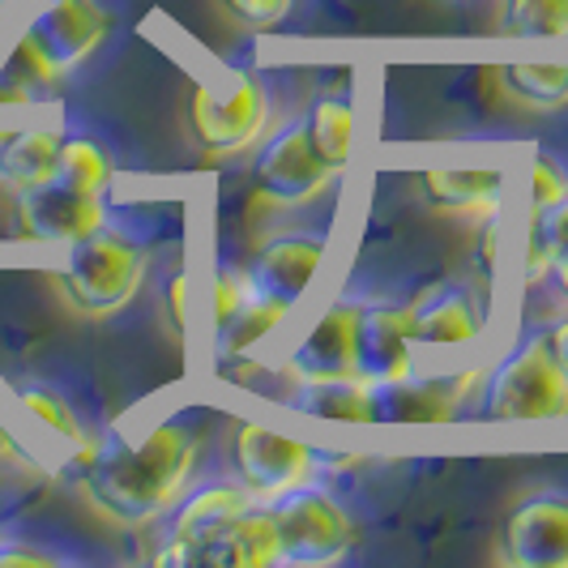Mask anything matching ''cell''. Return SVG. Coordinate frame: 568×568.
Returning a JSON list of instances; mask_svg holds the SVG:
<instances>
[{"mask_svg": "<svg viewBox=\"0 0 568 568\" xmlns=\"http://www.w3.org/2000/svg\"><path fill=\"white\" fill-rule=\"evenodd\" d=\"M334 244V227L329 223H313V227H286L274 231L256 244L244 261V274L253 286V304L256 313L265 316L270 325L283 329L291 316L300 313L308 286H313L321 261Z\"/></svg>", "mask_w": 568, "mask_h": 568, "instance_id": "7", "label": "cell"}, {"mask_svg": "<svg viewBox=\"0 0 568 568\" xmlns=\"http://www.w3.org/2000/svg\"><path fill=\"white\" fill-rule=\"evenodd\" d=\"M197 565L205 568H278V526L265 500H253L235 513L223 530H214L197 547Z\"/></svg>", "mask_w": 568, "mask_h": 568, "instance_id": "18", "label": "cell"}, {"mask_svg": "<svg viewBox=\"0 0 568 568\" xmlns=\"http://www.w3.org/2000/svg\"><path fill=\"white\" fill-rule=\"evenodd\" d=\"M500 34L535 43L568 39V0H500Z\"/></svg>", "mask_w": 568, "mask_h": 568, "instance_id": "26", "label": "cell"}, {"mask_svg": "<svg viewBox=\"0 0 568 568\" xmlns=\"http://www.w3.org/2000/svg\"><path fill=\"white\" fill-rule=\"evenodd\" d=\"M189 138L201 159L231 163L248 159L253 150L283 115L274 103V82L248 69V64H214L201 82L189 90Z\"/></svg>", "mask_w": 568, "mask_h": 568, "instance_id": "3", "label": "cell"}, {"mask_svg": "<svg viewBox=\"0 0 568 568\" xmlns=\"http://www.w3.org/2000/svg\"><path fill=\"white\" fill-rule=\"evenodd\" d=\"M496 556L509 568H568V484L521 491L505 513Z\"/></svg>", "mask_w": 568, "mask_h": 568, "instance_id": "13", "label": "cell"}, {"mask_svg": "<svg viewBox=\"0 0 568 568\" xmlns=\"http://www.w3.org/2000/svg\"><path fill=\"white\" fill-rule=\"evenodd\" d=\"M248 180L265 210H313L338 193V175H329L304 133L300 112L283 115L261 142L248 150Z\"/></svg>", "mask_w": 568, "mask_h": 568, "instance_id": "8", "label": "cell"}, {"mask_svg": "<svg viewBox=\"0 0 568 568\" xmlns=\"http://www.w3.org/2000/svg\"><path fill=\"white\" fill-rule=\"evenodd\" d=\"M112 27L108 0H30L18 34L57 78H69L108 43Z\"/></svg>", "mask_w": 568, "mask_h": 568, "instance_id": "12", "label": "cell"}, {"mask_svg": "<svg viewBox=\"0 0 568 568\" xmlns=\"http://www.w3.org/2000/svg\"><path fill=\"white\" fill-rule=\"evenodd\" d=\"M159 316L168 325V334L175 342L189 338V321H193V265L184 256H171L168 265H159Z\"/></svg>", "mask_w": 568, "mask_h": 568, "instance_id": "28", "label": "cell"}, {"mask_svg": "<svg viewBox=\"0 0 568 568\" xmlns=\"http://www.w3.org/2000/svg\"><path fill=\"white\" fill-rule=\"evenodd\" d=\"M300 120H304L316 159L325 163L329 175L342 180L351 163V145H355V73H338L334 82L316 85Z\"/></svg>", "mask_w": 568, "mask_h": 568, "instance_id": "17", "label": "cell"}, {"mask_svg": "<svg viewBox=\"0 0 568 568\" xmlns=\"http://www.w3.org/2000/svg\"><path fill=\"white\" fill-rule=\"evenodd\" d=\"M0 535H4V526H0Z\"/></svg>", "mask_w": 568, "mask_h": 568, "instance_id": "37", "label": "cell"}, {"mask_svg": "<svg viewBox=\"0 0 568 568\" xmlns=\"http://www.w3.org/2000/svg\"><path fill=\"white\" fill-rule=\"evenodd\" d=\"M547 219H551L556 240H560V244H568V201H565V205H556V210H547Z\"/></svg>", "mask_w": 568, "mask_h": 568, "instance_id": "35", "label": "cell"}, {"mask_svg": "<svg viewBox=\"0 0 568 568\" xmlns=\"http://www.w3.org/2000/svg\"><path fill=\"white\" fill-rule=\"evenodd\" d=\"M57 82L60 78L43 64V57L22 34H13V43L0 57V108H34V103L52 99Z\"/></svg>", "mask_w": 568, "mask_h": 568, "instance_id": "23", "label": "cell"}, {"mask_svg": "<svg viewBox=\"0 0 568 568\" xmlns=\"http://www.w3.org/2000/svg\"><path fill=\"white\" fill-rule=\"evenodd\" d=\"M219 9L227 13L231 22H240L244 30L256 34H270V30H283L295 13V0H219Z\"/></svg>", "mask_w": 568, "mask_h": 568, "instance_id": "30", "label": "cell"}, {"mask_svg": "<svg viewBox=\"0 0 568 568\" xmlns=\"http://www.w3.org/2000/svg\"><path fill=\"white\" fill-rule=\"evenodd\" d=\"M13 394H18V406L27 410L30 419L64 445V454L82 449L85 440L94 436V424H85L82 410L73 406V398L60 385H52V381H18Z\"/></svg>", "mask_w": 568, "mask_h": 568, "instance_id": "22", "label": "cell"}, {"mask_svg": "<svg viewBox=\"0 0 568 568\" xmlns=\"http://www.w3.org/2000/svg\"><path fill=\"white\" fill-rule=\"evenodd\" d=\"M505 227H509V205L491 210L475 223V244H470V278L487 300L500 283V256H505Z\"/></svg>", "mask_w": 568, "mask_h": 568, "instance_id": "29", "label": "cell"}, {"mask_svg": "<svg viewBox=\"0 0 568 568\" xmlns=\"http://www.w3.org/2000/svg\"><path fill=\"white\" fill-rule=\"evenodd\" d=\"M364 291L368 286H342L329 304H321L313 321L304 325V334L278 355V376L286 389H304V385H329V381H351L359 376L355 364V325L364 308Z\"/></svg>", "mask_w": 568, "mask_h": 568, "instance_id": "10", "label": "cell"}, {"mask_svg": "<svg viewBox=\"0 0 568 568\" xmlns=\"http://www.w3.org/2000/svg\"><path fill=\"white\" fill-rule=\"evenodd\" d=\"M355 364L368 385H402L419 372L410 321H406V295L372 291V286L364 291V308L355 325Z\"/></svg>", "mask_w": 568, "mask_h": 568, "instance_id": "14", "label": "cell"}, {"mask_svg": "<svg viewBox=\"0 0 568 568\" xmlns=\"http://www.w3.org/2000/svg\"><path fill=\"white\" fill-rule=\"evenodd\" d=\"M205 432L197 410H171L129 440L120 427H94L82 449L64 457V479L120 530H150L197 479Z\"/></svg>", "mask_w": 568, "mask_h": 568, "instance_id": "1", "label": "cell"}, {"mask_svg": "<svg viewBox=\"0 0 568 568\" xmlns=\"http://www.w3.org/2000/svg\"><path fill=\"white\" fill-rule=\"evenodd\" d=\"M30 0H0V18H9V13H18V9H27Z\"/></svg>", "mask_w": 568, "mask_h": 568, "instance_id": "36", "label": "cell"}, {"mask_svg": "<svg viewBox=\"0 0 568 568\" xmlns=\"http://www.w3.org/2000/svg\"><path fill=\"white\" fill-rule=\"evenodd\" d=\"M112 175H115V163L108 145L99 142V138H90V133H69V129H64V142H60V159H57V180L82 189V193L108 197Z\"/></svg>", "mask_w": 568, "mask_h": 568, "instance_id": "24", "label": "cell"}, {"mask_svg": "<svg viewBox=\"0 0 568 568\" xmlns=\"http://www.w3.org/2000/svg\"><path fill=\"white\" fill-rule=\"evenodd\" d=\"M542 286L560 300V308H568V244H560V253H556V261H551V270H547Z\"/></svg>", "mask_w": 568, "mask_h": 568, "instance_id": "33", "label": "cell"}, {"mask_svg": "<svg viewBox=\"0 0 568 568\" xmlns=\"http://www.w3.org/2000/svg\"><path fill=\"white\" fill-rule=\"evenodd\" d=\"M419 184V201L440 219H457V223H479L484 214L513 205L509 171L500 168H427L415 175Z\"/></svg>", "mask_w": 568, "mask_h": 568, "instance_id": "16", "label": "cell"}, {"mask_svg": "<svg viewBox=\"0 0 568 568\" xmlns=\"http://www.w3.org/2000/svg\"><path fill=\"white\" fill-rule=\"evenodd\" d=\"M500 85L509 103L526 112H565L568 108V57L565 60H509L500 64Z\"/></svg>", "mask_w": 568, "mask_h": 568, "instance_id": "21", "label": "cell"}, {"mask_svg": "<svg viewBox=\"0 0 568 568\" xmlns=\"http://www.w3.org/2000/svg\"><path fill=\"white\" fill-rule=\"evenodd\" d=\"M13 205H18V227H22V235L39 240V244H57V248L82 240L90 231H99L108 223V214H112L108 197L82 193V189L64 184L57 175L27 189V193H13Z\"/></svg>", "mask_w": 568, "mask_h": 568, "instance_id": "15", "label": "cell"}, {"mask_svg": "<svg viewBox=\"0 0 568 568\" xmlns=\"http://www.w3.org/2000/svg\"><path fill=\"white\" fill-rule=\"evenodd\" d=\"M60 142H64V129L60 124L4 129V138H0V189L27 193L34 184L52 180L57 175Z\"/></svg>", "mask_w": 568, "mask_h": 568, "instance_id": "19", "label": "cell"}, {"mask_svg": "<svg viewBox=\"0 0 568 568\" xmlns=\"http://www.w3.org/2000/svg\"><path fill=\"white\" fill-rule=\"evenodd\" d=\"M491 300L466 274L427 278L415 291H406V321L415 351H470L487 334Z\"/></svg>", "mask_w": 568, "mask_h": 568, "instance_id": "11", "label": "cell"}, {"mask_svg": "<svg viewBox=\"0 0 568 568\" xmlns=\"http://www.w3.org/2000/svg\"><path fill=\"white\" fill-rule=\"evenodd\" d=\"M253 286L244 274V261L235 256H219L214 274H210V291H205V313H210V342H219L235 325V316L248 308Z\"/></svg>", "mask_w": 568, "mask_h": 568, "instance_id": "25", "label": "cell"}, {"mask_svg": "<svg viewBox=\"0 0 568 568\" xmlns=\"http://www.w3.org/2000/svg\"><path fill=\"white\" fill-rule=\"evenodd\" d=\"M568 201V159L556 150H535V159L526 163V180L517 189V210L526 214H547Z\"/></svg>", "mask_w": 568, "mask_h": 568, "instance_id": "27", "label": "cell"}, {"mask_svg": "<svg viewBox=\"0 0 568 568\" xmlns=\"http://www.w3.org/2000/svg\"><path fill=\"white\" fill-rule=\"evenodd\" d=\"M265 505L278 526V568L342 565L359 542V517L334 479H308Z\"/></svg>", "mask_w": 568, "mask_h": 568, "instance_id": "6", "label": "cell"}, {"mask_svg": "<svg viewBox=\"0 0 568 568\" xmlns=\"http://www.w3.org/2000/svg\"><path fill=\"white\" fill-rule=\"evenodd\" d=\"M547 419H568V376L556 364L542 325H530L496 364L484 368L466 424H547Z\"/></svg>", "mask_w": 568, "mask_h": 568, "instance_id": "4", "label": "cell"}, {"mask_svg": "<svg viewBox=\"0 0 568 568\" xmlns=\"http://www.w3.org/2000/svg\"><path fill=\"white\" fill-rule=\"evenodd\" d=\"M286 406L300 410V415H313V419L376 427V385H368L364 376L329 381V385H304V389H286Z\"/></svg>", "mask_w": 568, "mask_h": 568, "instance_id": "20", "label": "cell"}, {"mask_svg": "<svg viewBox=\"0 0 568 568\" xmlns=\"http://www.w3.org/2000/svg\"><path fill=\"white\" fill-rule=\"evenodd\" d=\"M73 556L34 535H0V568H57Z\"/></svg>", "mask_w": 568, "mask_h": 568, "instance_id": "31", "label": "cell"}, {"mask_svg": "<svg viewBox=\"0 0 568 568\" xmlns=\"http://www.w3.org/2000/svg\"><path fill=\"white\" fill-rule=\"evenodd\" d=\"M542 334H547V346H551V355H556L560 372L568 376V308L560 316H551V321L542 325Z\"/></svg>", "mask_w": 568, "mask_h": 568, "instance_id": "32", "label": "cell"}, {"mask_svg": "<svg viewBox=\"0 0 568 568\" xmlns=\"http://www.w3.org/2000/svg\"><path fill=\"white\" fill-rule=\"evenodd\" d=\"M0 466H9V470H27V449L18 445V436L9 432V427L0 424Z\"/></svg>", "mask_w": 568, "mask_h": 568, "instance_id": "34", "label": "cell"}, {"mask_svg": "<svg viewBox=\"0 0 568 568\" xmlns=\"http://www.w3.org/2000/svg\"><path fill=\"white\" fill-rule=\"evenodd\" d=\"M256 496L240 484L231 470H201L193 484L180 491V500L171 505L150 530H154V565L163 568H189L197 565V547L214 530H223L235 513H244Z\"/></svg>", "mask_w": 568, "mask_h": 568, "instance_id": "9", "label": "cell"}, {"mask_svg": "<svg viewBox=\"0 0 568 568\" xmlns=\"http://www.w3.org/2000/svg\"><path fill=\"white\" fill-rule=\"evenodd\" d=\"M231 475L253 491L256 500H274L291 487L308 484V479H351L368 466L364 454H338V449H316L308 440L283 436L278 427L261 424V419H235V432L227 440Z\"/></svg>", "mask_w": 568, "mask_h": 568, "instance_id": "5", "label": "cell"}, {"mask_svg": "<svg viewBox=\"0 0 568 568\" xmlns=\"http://www.w3.org/2000/svg\"><path fill=\"white\" fill-rule=\"evenodd\" d=\"M150 270H154V244L138 227H124L108 214L99 231L64 244L57 286L78 316L108 321L142 295Z\"/></svg>", "mask_w": 568, "mask_h": 568, "instance_id": "2", "label": "cell"}]
</instances>
